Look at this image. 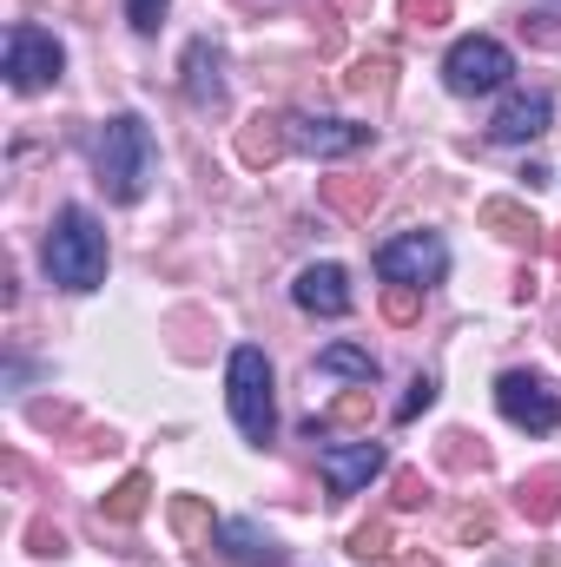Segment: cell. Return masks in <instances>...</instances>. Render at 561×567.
<instances>
[{"label":"cell","mask_w":561,"mask_h":567,"mask_svg":"<svg viewBox=\"0 0 561 567\" xmlns=\"http://www.w3.org/2000/svg\"><path fill=\"white\" fill-rule=\"evenodd\" d=\"M47 278L60 290H100L106 284V231L86 205H67L47 231Z\"/></svg>","instance_id":"cell-1"},{"label":"cell","mask_w":561,"mask_h":567,"mask_svg":"<svg viewBox=\"0 0 561 567\" xmlns=\"http://www.w3.org/2000/svg\"><path fill=\"white\" fill-rule=\"evenodd\" d=\"M152 172H159L152 126H145L140 113H113L106 133H100V185H106V198L140 205L145 185H152Z\"/></svg>","instance_id":"cell-2"},{"label":"cell","mask_w":561,"mask_h":567,"mask_svg":"<svg viewBox=\"0 0 561 567\" xmlns=\"http://www.w3.org/2000/svg\"><path fill=\"white\" fill-rule=\"evenodd\" d=\"M225 403H232V423L245 442H272L278 435V396H272V357L258 343H238L232 363H225Z\"/></svg>","instance_id":"cell-3"},{"label":"cell","mask_w":561,"mask_h":567,"mask_svg":"<svg viewBox=\"0 0 561 567\" xmlns=\"http://www.w3.org/2000/svg\"><path fill=\"white\" fill-rule=\"evenodd\" d=\"M509 73H516V53H509L502 40H489V33H462V40L449 47V60H442V86H449L456 100L496 93Z\"/></svg>","instance_id":"cell-4"},{"label":"cell","mask_w":561,"mask_h":567,"mask_svg":"<svg viewBox=\"0 0 561 567\" xmlns=\"http://www.w3.org/2000/svg\"><path fill=\"white\" fill-rule=\"evenodd\" d=\"M442 271H449V245L436 231H397V238L377 245V278L384 284H417V290H429V284H442Z\"/></svg>","instance_id":"cell-5"},{"label":"cell","mask_w":561,"mask_h":567,"mask_svg":"<svg viewBox=\"0 0 561 567\" xmlns=\"http://www.w3.org/2000/svg\"><path fill=\"white\" fill-rule=\"evenodd\" d=\"M67 73V47L47 27H13L7 33V86L13 93H47Z\"/></svg>","instance_id":"cell-6"},{"label":"cell","mask_w":561,"mask_h":567,"mask_svg":"<svg viewBox=\"0 0 561 567\" xmlns=\"http://www.w3.org/2000/svg\"><path fill=\"white\" fill-rule=\"evenodd\" d=\"M496 410H502L516 429H529V435H555L561 429V390L549 383V377L509 370V377H496Z\"/></svg>","instance_id":"cell-7"},{"label":"cell","mask_w":561,"mask_h":567,"mask_svg":"<svg viewBox=\"0 0 561 567\" xmlns=\"http://www.w3.org/2000/svg\"><path fill=\"white\" fill-rule=\"evenodd\" d=\"M384 468H390L384 442H330V449L317 455V475H324L330 495H364Z\"/></svg>","instance_id":"cell-8"},{"label":"cell","mask_w":561,"mask_h":567,"mask_svg":"<svg viewBox=\"0 0 561 567\" xmlns=\"http://www.w3.org/2000/svg\"><path fill=\"white\" fill-rule=\"evenodd\" d=\"M284 126H290V145L310 158H350L377 140V126H357V120H284Z\"/></svg>","instance_id":"cell-9"},{"label":"cell","mask_w":561,"mask_h":567,"mask_svg":"<svg viewBox=\"0 0 561 567\" xmlns=\"http://www.w3.org/2000/svg\"><path fill=\"white\" fill-rule=\"evenodd\" d=\"M549 120H555V100H549V93H509L502 113L489 120V140L496 145H529V140L549 133Z\"/></svg>","instance_id":"cell-10"},{"label":"cell","mask_w":561,"mask_h":567,"mask_svg":"<svg viewBox=\"0 0 561 567\" xmlns=\"http://www.w3.org/2000/svg\"><path fill=\"white\" fill-rule=\"evenodd\" d=\"M290 297L310 317H344L350 310V278H344V265H304L297 284H290Z\"/></svg>","instance_id":"cell-11"},{"label":"cell","mask_w":561,"mask_h":567,"mask_svg":"<svg viewBox=\"0 0 561 567\" xmlns=\"http://www.w3.org/2000/svg\"><path fill=\"white\" fill-rule=\"evenodd\" d=\"M218 548H225L238 567H284L278 535H265L258 522H218Z\"/></svg>","instance_id":"cell-12"},{"label":"cell","mask_w":561,"mask_h":567,"mask_svg":"<svg viewBox=\"0 0 561 567\" xmlns=\"http://www.w3.org/2000/svg\"><path fill=\"white\" fill-rule=\"evenodd\" d=\"M218 66H225V53H218L212 40H192V47H185V100H192V106H218V100H225V73H218Z\"/></svg>","instance_id":"cell-13"},{"label":"cell","mask_w":561,"mask_h":567,"mask_svg":"<svg viewBox=\"0 0 561 567\" xmlns=\"http://www.w3.org/2000/svg\"><path fill=\"white\" fill-rule=\"evenodd\" d=\"M284 152H290V126H284L278 113H258V120L238 126V158H245V165L265 172V165H278Z\"/></svg>","instance_id":"cell-14"},{"label":"cell","mask_w":561,"mask_h":567,"mask_svg":"<svg viewBox=\"0 0 561 567\" xmlns=\"http://www.w3.org/2000/svg\"><path fill=\"white\" fill-rule=\"evenodd\" d=\"M516 502H522L529 522H555L561 515V468H536V475H522Z\"/></svg>","instance_id":"cell-15"},{"label":"cell","mask_w":561,"mask_h":567,"mask_svg":"<svg viewBox=\"0 0 561 567\" xmlns=\"http://www.w3.org/2000/svg\"><path fill=\"white\" fill-rule=\"evenodd\" d=\"M482 225H489L496 238H509V245H536V238H542V225H536L516 198H489V205H482Z\"/></svg>","instance_id":"cell-16"},{"label":"cell","mask_w":561,"mask_h":567,"mask_svg":"<svg viewBox=\"0 0 561 567\" xmlns=\"http://www.w3.org/2000/svg\"><path fill=\"white\" fill-rule=\"evenodd\" d=\"M317 377H350V383H377V357L364 343H330L317 350Z\"/></svg>","instance_id":"cell-17"},{"label":"cell","mask_w":561,"mask_h":567,"mask_svg":"<svg viewBox=\"0 0 561 567\" xmlns=\"http://www.w3.org/2000/svg\"><path fill=\"white\" fill-rule=\"evenodd\" d=\"M324 198H330L344 218H364V212L377 205V178H330V185H324Z\"/></svg>","instance_id":"cell-18"},{"label":"cell","mask_w":561,"mask_h":567,"mask_svg":"<svg viewBox=\"0 0 561 567\" xmlns=\"http://www.w3.org/2000/svg\"><path fill=\"white\" fill-rule=\"evenodd\" d=\"M145 495H152V475H140V468H133V475L106 495V522H140V515H145Z\"/></svg>","instance_id":"cell-19"},{"label":"cell","mask_w":561,"mask_h":567,"mask_svg":"<svg viewBox=\"0 0 561 567\" xmlns=\"http://www.w3.org/2000/svg\"><path fill=\"white\" fill-rule=\"evenodd\" d=\"M350 93H390V53H370V60H357V73H350Z\"/></svg>","instance_id":"cell-20"},{"label":"cell","mask_w":561,"mask_h":567,"mask_svg":"<svg viewBox=\"0 0 561 567\" xmlns=\"http://www.w3.org/2000/svg\"><path fill=\"white\" fill-rule=\"evenodd\" d=\"M417 310H422L417 284H384V317H390V323H417Z\"/></svg>","instance_id":"cell-21"},{"label":"cell","mask_w":561,"mask_h":567,"mask_svg":"<svg viewBox=\"0 0 561 567\" xmlns=\"http://www.w3.org/2000/svg\"><path fill=\"white\" fill-rule=\"evenodd\" d=\"M350 555H357V561H384V555H390V528H384V522L357 528V535H350Z\"/></svg>","instance_id":"cell-22"},{"label":"cell","mask_w":561,"mask_h":567,"mask_svg":"<svg viewBox=\"0 0 561 567\" xmlns=\"http://www.w3.org/2000/svg\"><path fill=\"white\" fill-rule=\"evenodd\" d=\"M172 528H178V535H185V542H198V535H205V528H212V515H205V508H198V502H172Z\"/></svg>","instance_id":"cell-23"},{"label":"cell","mask_w":561,"mask_h":567,"mask_svg":"<svg viewBox=\"0 0 561 567\" xmlns=\"http://www.w3.org/2000/svg\"><path fill=\"white\" fill-rule=\"evenodd\" d=\"M429 403H436V377H417V383H410V396L397 403V423H417Z\"/></svg>","instance_id":"cell-24"},{"label":"cell","mask_w":561,"mask_h":567,"mask_svg":"<svg viewBox=\"0 0 561 567\" xmlns=\"http://www.w3.org/2000/svg\"><path fill=\"white\" fill-rule=\"evenodd\" d=\"M404 20L410 27H442L449 20V0H404Z\"/></svg>","instance_id":"cell-25"},{"label":"cell","mask_w":561,"mask_h":567,"mask_svg":"<svg viewBox=\"0 0 561 567\" xmlns=\"http://www.w3.org/2000/svg\"><path fill=\"white\" fill-rule=\"evenodd\" d=\"M442 462H449V468H469V462L482 468V462H489V449H482V442L469 449V435H449V449H442Z\"/></svg>","instance_id":"cell-26"},{"label":"cell","mask_w":561,"mask_h":567,"mask_svg":"<svg viewBox=\"0 0 561 567\" xmlns=\"http://www.w3.org/2000/svg\"><path fill=\"white\" fill-rule=\"evenodd\" d=\"M165 7H172V0H126V20H133L140 33H152V27L165 20Z\"/></svg>","instance_id":"cell-27"},{"label":"cell","mask_w":561,"mask_h":567,"mask_svg":"<svg viewBox=\"0 0 561 567\" xmlns=\"http://www.w3.org/2000/svg\"><path fill=\"white\" fill-rule=\"evenodd\" d=\"M489 528H496V522H489V515H482V508H476V515H462V522H456V535H462V542H489Z\"/></svg>","instance_id":"cell-28"},{"label":"cell","mask_w":561,"mask_h":567,"mask_svg":"<svg viewBox=\"0 0 561 567\" xmlns=\"http://www.w3.org/2000/svg\"><path fill=\"white\" fill-rule=\"evenodd\" d=\"M397 508H422V482L410 475V468L397 475Z\"/></svg>","instance_id":"cell-29"},{"label":"cell","mask_w":561,"mask_h":567,"mask_svg":"<svg viewBox=\"0 0 561 567\" xmlns=\"http://www.w3.org/2000/svg\"><path fill=\"white\" fill-rule=\"evenodd\" d=\"M397 567H442V561H436V555H404Z\"/></svg>","instance_id":"cell-30"},{"label":"cell","mask_w":561,"mask_h":567,"mask_svg":"<svg viewBox=\"0 0 561 567\" xmlns=\"http://www.w3.org/2000/svg\"><path fill=\"white\" fill-rule=\"evenodd\" d=\"M549 245H555V258H561V231H555V238H549Z\"/></svg>","instance_id":"cell-31"}]
</instances>
